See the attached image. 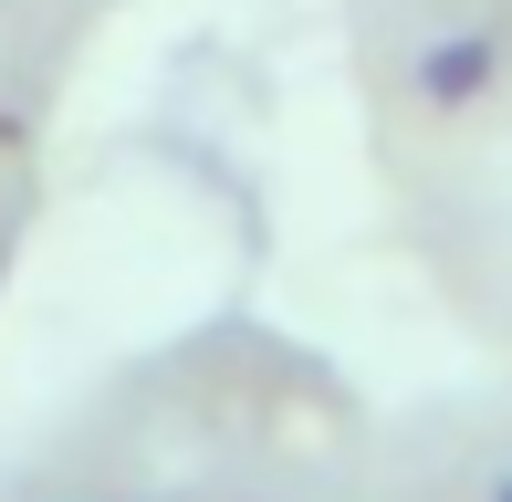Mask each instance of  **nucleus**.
<instances>
[{"label": "nucleus", "instance_id": "nucleus-1", "mask_svg": "<svg viewBox=\"0 0 512 502\" xmlns=\"http://www.w3.org/2000/svg\"><path fill=\"white\" fill-rule=\"evenodd\" d=\"M481 74H492V42H429L418 53V95L429 105H471Z\"/></svg>", "mask_w": 512, "mask_h": 502}, {"label": "nucleus", "instance_id": "nucleus-2", "mask_svg": "<svg viewBox=\"0 0 512 502\" xmlns=\"http://www.w3.org/2000/svg\"><path fill=\"white\" fill-rule=\"evenodd\" d=\"M492 502H512V482H502V492H492Z\"/></svg>", "mask_w": 512, "mask_h": 502}]
</instances>
